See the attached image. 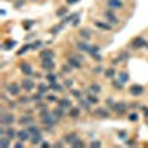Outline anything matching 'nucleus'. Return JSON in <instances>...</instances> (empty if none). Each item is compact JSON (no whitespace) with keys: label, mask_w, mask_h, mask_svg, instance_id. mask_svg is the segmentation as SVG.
<instances>
[{"label":"nucleus","mask_w":148,"mask_h":148,"mask_svg":"<svg viewBox=\"0 0 148 148\" xmlns=\"http://www.w3.org/2000/svg\"><path fill=\"white\" fill-rule=\"evenodd\" d=\"M77 49H79V51H82V52H89L90 51V45L88 43V42H79L77 43Z\"/></svg>","instance_id":"nucleus-22"},{"label":"nucleus","mask_w":148,"mask_h":148,"mask_svg":"<svg viewBox=\"0 0 148 148\" xmlns=\"http://www.w3.org/2000/svg\"><path fill=\"white\" fill-rule=\"evenodd\" d=\"M52 113L55 114V117H56V119H64V117H65L64 108H62V107H59V105H58V108H55V110L52 111Z\"/></svg>","instance_id":"nucleus-23"},{"label":"nucleus","mask_w":148,"mask_h":148,"mask_svg":"<svg viewBox=\"0 0 148 148\" xmlns=\"http://www.w3.org/2000/svg\"><path fill=\"white\" fill-rule=\"evenodd\" d=\"M19 92H21V88H19L16 83H9L6 86V93L10 95V96H18Z\"/></svg>","instance_id":"nucleus-3"},{"label":"nucleus","mask_w":148,"mask_h":148,"mask_svg":"<svg viewBox=\"0 0 148 148\" xmlns=\"http://www.w3.org/2000/svg\"><path fill=\"white\" fill-rule=\"evenodd\" d=\"M70 67H71L70 64H68V65H64V67H62V71H64V73H70V70H71Z\"/></svg>","instance_id":"nucleus-53"},{"label":"nucleus","mask_w":148,"mask_h":148,"mask_svg":"<svg viewBox=\"0 0 148 148\" xmlns=\"http://www.w3.org/2000/svg\"><path fill=\"white\" fill-rule=\"evenodd\" d=\"M142 111L145 113V117L148 119V108H147V107H142Z\"/></svg>","instance_id":"nucleus-59"},{"label":"nucleus","mask_w":148,"mask_h":148,"mask_svg":"<svg viewBox=\"0 0 148 148\" xmlns=\"http://www.w3.org/2000/svg\"><path fill=\"white\" fill-rule=\"evenodd\" d=\"M27 129H28V132H30L31 135H34V133H39V132H42V130H40V127H37L36 125H31V126H27Z\"/></svg>","instance_id":"nucleus-34"},{"label":"nucleus","mask_w":148,"mask_h":148,"mask_svg":"<svg viewBox=\"0 0 148 148\" xmlns=\"http://www.w3.org/2000/svg\"><path fill=\"white\" fill-rule=\"evenodd\" d=\"M42 68L45 71H52L55 68V62L52 59H46V61H42Z\"/></svg>","instance_id":"nucleus-15"},{"label":"nucleus","mask_w":148,"mask_h":148,"mask_svg":"<svg viewBox=\"0 0 148 148\" xmlns=\"http://www.w3.org/2000/svg\"><path fill=\"white\" fill-rule=\"evenodd\" d=\"M144 46H147V42H145L144 37H141V36L135 37V39H132V42H130V47L132 49H141Z\"/></svg>","instance_id":"nucleus-4"},{"label":"nucleus","mask_w":148,"mask_h":148,"mask_svg":"<svg viewBox=\"0 0 148 148\" xmlns=\"http://www.w3.org/2000/svg\"><path fill=\"white\" fill-rule=\"evenodd\" d=\"M90 105H92V104L88 101V98H86V99H80V101H79V107L83 108V110H89Z\"/></svg>","instance_id":"nucleus-29"},{"label":"nucleus","mask_w":148,"mask_h":148,"mask_svg":"<svg viewBox=\"0 0 148 148\" xmlns=\"http://www.w3.org/2000/svg\"><path fill=\"white\" fill-rule=\"evenodd\" d=\"M24 5V2H22V0H16V2H15V8L18 9V8H21Z\"/></svg>","instance_id":"nucleus-52"},{"label":"nucleus","mask_w":148,"mask_h":148,"mask_svg":"<svg viewBox=\"0 0 148 148\" xmlns=\"http://www.w3.org/2000/svg\"><path fill=\"white\" fill-rule=\"evenodd\" d=\"M56 79H58L56 74H52L51 71L46 74V80H47V83H51V84H52V83H56Z\"/></svg>","instance_id":"nucleus-31"},{"label":"nucleus","mask_w":148,"mask_h":148,"mask_svg":"<svg viewBox=\"0 0 148 148\" xmlns=\"http://www.w3.org/2000/svg\"><path fill=\"white\" fill-rule=\"evenodd\" d=\"M101 84H98V83H92L90 86H89V92H92V93H99L101 92Z\"/></svg>","instance_id":"nucleus-28"},{"label":"nucleus","mask_w":148,"mask_h":148,"mask_svg":"<svg viewBox=\"0 0 148 148\" xmlns=\"http://www.w3.org/2000/svg\"><path fill=\"white\" fill-rule=\"evenodd\" d=\"M102 70H104V68H102L101 65H96V67L93 68V73H95V74H99V73H102Z\"/></svg>","instance_id":"nucleus-50"},{"label":"nucleus","mask_w":148,"mask_h":148,"mask_svg":"<svg viewBox=\"0 0 148 148\" xmlns=\"http://www.w3.org/2000/svg\"><path fill=\"white\" fill-rule=\"evenodd\" d=\"M42 42H34V43H31V49H34V51H36V49H40L42 47Z\"/></svg>","instance_id":"nucleus-44"},{"label":"nucleus","mask_w":148,"mask_h":148,"mask_svg":"<svg viewBox=\"0 0 148 148\" xmlns=\"http://www.w3.org/2000/svg\"><path fill=\"white\" fill-rule=\"evenodd\" d=\"M61 30H62V25H56V27H53V28L51 30V33H52V34H56V33L61 31Z\"/></svg>","instance_id":"nucleus-47"},{"label":"nucleus","mask_w":148,"mask_h":148,"mask_svg":"<svg viewBox=\"0 0 148 148\" xmlns=\"http://www.w3.org/2000/svg\"><path fill=\"white\" fill-rule=\"evenodd\" d=\"M119 80H121L123 83H126V82L129 80V74H127L126 71H120V73H119Z\"/></svg>","instance_id":"nucleus-32"},{"label":"nucleus","mask_w":148,"mask_h":148,"mask_svg":"<svg viewBox=\"0 0 148 148\" xmlns=\"http://www.w3.org/2000/svg\"><path fill=\"white\" fill-rule=\"evenodd\" d=\"M0 123H2V125H6V126H12L15 123V116L12 114V113H5V111H2Z\"/></svg>","instance_id":"nucleus-2"},{"label":"nucleus","mask_w":148,"mask_h":148,"mask_svg":"<svg viewBox=\"0 0 148 148\" xmlns=\"http://www.w3.org/2000/svg\"><path fill=\"white\" fill-rule=\"evenodd\" d=\"M77 138H79V136H77L76 133H67L65 136H64V141H65L67 144H73V142L76 141Z\"/></svg>","instance_id":"nucleus-26"},{"label":"nucleus","mask_w":148,"mask_h":148,"mask_svg":"<svg viewBox=\"0 0 148 148\" xmlns=\"http://www.w3.org/2000/svg\"><path fill=\"white\" fill-rule=\"evenodd\" d=\"M113 110L116 111V113H117L119 116H121V114H125V113H126L127 105H126V102H114Z\"/></svg>","instance_id":"nucleus-7"},{"label":"nucleus","mask_w":148,"mask_h":148,"mask_svg":"<svg viewBox=\"0 0 148 148\" xmlns=\"http://www.w3.org/2000/svg\"><path fill=\"white\" fill-rule=\"evenodd\" d=\"M19 68H21V71L25 74V76H34V71H33V68H31V65L30 64H27V62H22L21 65H19Z\"/></svg>","instance_id":"nucleus-14"},{"label":"nucleus","mask_w":148,"mask_h":148,"mask_svg":"<svg viewBox=\"0 0 148 148\" xmlns=\"http://www.w3.org/2000/svg\"><path fill=\"white\" fill-rule=\"evenodd\" d=\"M37 90H39L40 93H43V95H46L49 90H51V86H47L45 83H40V84H37Z\"/></svg>","instance_id":"nucleus-25"},{"label":"nucleus","mask_w":148,"mask_h":148,"mask_svg":"<svg viewBox=\"0 0 148 148\" xmlns=\"http://www.w3.org/2000/svg\"><path fill=\"white\" fill-rule=\"evenodd\" d=\"M51 86V90H55V92H62L64 90V86H61L58 83H52V84H49Z\"/></svg>","instance_id":"nucleus-33"},{"label":"nucleus","mask_w":148,"mask_h":148,"mask_svg":"<svg viewBox=\"0 0 148 148\" xmlns=\"http://www.w3.org/2000/svg\"><path fill=\"white\" fill-rule=\"evenodd\" d=\"M80 107H71L70 108V111H68V116L71 117V119H79L80 117Z\"/></svg>","instance_id":"nucleus-19"},{"label":"nucleus","mask_w":148,"mask_h":148,"mask_svg":"<svg viewBox=\"0 0 148 148\" xmlns=\"http://www.w3.org/2000/svg\"><path fill=\"white\" fill-rule=\"evenodd\" d=\"M80 36H82V39H86V40H89V39H90V33H89V30H82V31H80Z\"/></svg>","instance_id":"nucleus-38"},{"label":"nucleus","mask_w":148,"mask_h":148,"mask_svg":"<svg viewBox=\"0 0 148 148\" xmlns=\"http://www.w3.org/2000/svg\"><path fill=\"white\" fill-rule=\"evenodd\" d=\"M127 119H129V121H138V114L136 113H130L127 116Z\"/></svg>","instance_id":"nucleus-42"},{"label":"nucleus","mask_w":148,"mask_h":148,"mask_svg":"<svg viewBox=\"0 0 148 148\" xmlns=\"http://www.w3.org/2000/svg\"><path fill=\"white\" fill-rule=\"evenodd\" d=\"M89 53H90L92 56H93V55H96V53H99V46H90Z\"/></svg>","instance_id":"nucleus-40"},{"label":"nucleus","mask_w":148,"mask_h":148,"mask_svg":"<svg viewBox=\"0 0 148 148\" xmlns=\"http://www.w3.org/2000/svg\"><path fill=\"white\" fill-rule=\"evenodd\" d=\"M65 14H67V9H65V8H61V9L56 12V15H58V16H64Z\"/></svg>","instance_id":"nucleus-45"},{"label":"nucleus","mask_w":148,"mask_h":148,"mask_svg":"<svg viewBox=\"0 0 148 148\" xmlns=\"http://www.w3.org/2000/svg\"><path fill=\"white\" fill-rule=\"evenodd\" d=\"M95 27H98V28H101V30H113V25H111L110 22H102V21H95Z\"/></svg>","instance_id":"nucleus-17"},{"label":"nucleus","mask_w":148,"mask_h":148,"mask_svg":"<svg viewBox=\"0 0 148 148\" xmlns=\"http://www.w3.org/2000/svg\"><path fill=\"white\" fill-rule=\"evenodd\" d=\"M127 58H129V53H127V52H121L117 59H119V62H121V61H126Z\"/></svg>","instance_id":"nucleus-39"},{"label":"nucleus","mask_w":148,"mask_h":148,"mask_svg":"<svg viewBox=\"0 0 148 148\" xmlns=\"http://www.w3.org/2000/svg\"><path fill=\"white\" fill-rule=\"evenodd\" d=\"M104 16H105L107 22H110L111 25H117V24H119V19H117V16L114 15L113 9H110V10H105V12H104Z\"/></svg>","instance_id":"nucleus-5"},{"label":"nucleus","mask_w":148,"mask_h":148,"mask_svg":"<svg viewBox=\"0 0 148 148\" xmlns=\"http://www.w3.org/2000/svg\"><path fill=\"white\" fill-rule=\"evenodd\" d=\"M10 141L12 139H9L6 135H2L0 136V147H10Z\"/></svg>","instance_id":"nucleus-27"},{"label":"nucleus","mask_w":148,"mask_h":148,"mask_svg":"<svg viewBox=\"0 0 148 148\" xmlns=\"http://www.w3.org/2000/svg\"><path fill=\"white\" fill-rule=\"evenodd\" d=\"M62 145H64L62 142H56V144H55V147H62Z\"/></svg>","instance_id":"nucleus-62"},{"label":"nucleus","mask_w":148,"mask_h":148,"mask_svg":"<svg viewBox=\"0 0 148 148\" xmlns=\"http://www.w3.org/2000/svg\"><path fill=\"white\" fill-rule=\"evenodd\" d=\"M30 101H31V98H27V96L19 98V104H27V102H30Z\"/></svg>","instance_id":"nucleus-46"},{"label":"nucleus","mask_w":148,"mask_h":148,"mask_svg":"<svg viewBox=\"0 0 148 148\" xmlns=\"http://www.w3.org/2000/svg\"><path fill=\"white\" fill-rule=\"evenodd\" d=\"M40 120H42V123H43L45 126H55L58 119L55 117L53 113H49V111H46V113H43V114L40 116Z\"/></svg>","instance_id":"nucleus-1"},{"label":"nucleus","mask_w":148,"mask_h":148,"mask_svg":"<svg viewBox=\"0 0 148 148\" xmlns=\"http://www.w3.org/2000/svg\"><path fill=\"white\" fill-rule=\"evenodd\" d=\"M33 24H34V21H30V22H25V24H24V27H25V28H30V27L33 25Z\"/></svg>","instance_id":"nucleus-56"},{"label":"nucleus","mask_w":148,"mask_h":148,"mask_svg":"<svg viewBox=\"0 0 148 148\" xmlns=\"http://www.w3.org/2000/svg\"><path fill=\"white\" fill-rule=\"evenodd\" d=\"M40 58H42V61L52 59V58H53V52L51 51V49H45V51H42V52H40Z\"/></svg>","instance_id":"nucleus-20"},{"label":"nucleus","mask_w":148,"mask_h":148,"mask_svg":"<svg viewBox=\"0 0 148 148\" xmlns=\"http://www.w3.org/2000/svg\"><path fill=\"white\" fill-rule=\"evenodd\" d=\"M30 49H31V45H25V46H22V47L19 49V51H18V55H19V56H21V55H24L27 51H30Z\"/></svg>","instance_id":"nucleus-37"},{"label":"nucleus","mask_w":148,"mask_h":148,"mask_svg":"<svg viewBox=\"0 0 148 148\" xmlns=\"http://www.w3.org/2000/svg\"><path fill=\"white\" fill-rule=\"evenodd\" d=\"M15 147H16V148H22V147H24V141H19V142H16V144H15Z\"/></svg>","instance_id":"nucleus-58"},{"label":"nucleus","mask_w":148,"mask_h":148,"mask_svg":"<svg viewBox=\"0 0 148 148\" xmlns=\"http://www.w3.org/2000/svg\"><path fill=\"white\" fill-rule=\"evenodd\" d=\"M5 135H6L9 139H14L16 135H18V132H15L14 127H6V129H5Z\"/></svg>","instance_id":"nucleus-24"},{"label":"nucleus","mask_w":148,"mask_h":148,"mask_svg":"<svg viewBox=\"0 0 148 148\" xmlns=\"http://www.w3.org/2000/svg\"><path fill=\"white\" fill-rule=\"evenodd\" d=\"M40 145H42V147H51V144H49V142H46V141H43Z\"/></svg>","instance_id":"nucleus-61"},{"label":"nucleus","mask_w":148,"mask_h":148,"mask_svg":"<svg viewBox=\"0 0 148 148\" xmlns=\"http://www.w3.org/2000/svg\"><path fill=\"white\" fill-rule=\"evenodd\" d=\"M71 92H73V96H74V98H77V99H82L83 93H82L80 90H71Z\"/></svg>","instance_id":"nucleus-43"},{"label":"nucleus","mask_w":148,"mask_h":148,"mask_svg":"<svg viewBox=\"0 0 148 148\" xmlns=\"http://www.w3.org/2000/svg\"><path fill=\"white\" fill-rule=\"evenodd\" d=\"M84 95H86V98H88V101L92 104V105H95V104H98L99 102V99H98V96H96V93H92V92H84Z\"/></svg>","instance_id":"nucleus-18"},{"label":"nucleus","mask_w":148,"mask_h":148,"mask_svg":"<svg viewBox=\"0 0 148 148\" xmlns=\"http://www.w3.org/2000/svg\"><path fill=\"white\" fill-rule=\"evenodd\" d=\"M42 98H43V93H36V95H33L31 96V101H34V102H37V104H39V102H42Z\"/></svg>","instance_id":"nucleus-35"},{"label":"nucleus","mask_w":148,"mask_h":148,"mask_svg":"<svg viewBox=\"0 0 148 148\" xmlns=\"http://www.w3.org/2000/svg\"><path fill=\"white\" fill-rule=\"evenodd\" d=\"M101 145H102V144H101L99 141H92V142H90V147H92V148H95V147H96V148H99Z\"/></svg>","instance_id":"nucleus-48"},{"label":"nucleus","mask_w":148,"mask_h":148,"mask_svg":"<svg viewBox=\"0 0 148 148\" xmlns=\"http://www.w3.org/2000/svg\"><path fill=\"white\" fill-rule=\"evenodd\" d=\"M147 47H148V45H147Z\"/></svg>","instance_id":"nucleus-64"},{"label":"nucleus","mask_w":148,"mask_h":148,"mask_svg":"<svg viewBox=\"0 0 148 148\" xmlns=\"http://www.w3.org/2000/svg\"><path fill=\"white\" fill-rule=\"evenodd\" d=\"M107 6L110 9H113V10L121 9L123 8V2H121V0H107Z\"/></svg>","instance_id":"nucleus-13"},{"label":"nucleus","mask_w":148,"mask_h":148,"mask_svg":"<svg viewBox=\"0 0 148 148\" xmlns=\"http://www.w3.org/2000/svg\"><path fill=\"white\" fill-rule=\"evenodd\" d=\"M73 147H84V142H83V139H80V138H77L76 141H74L73 144H71Z\"/></svg>","instance_id":"nucleus-41"},{"label":"nucleus","mask_w":148,"mask_h":148,"mask_svg":"<svg viewBox=\"0 0 148 148\" xmlns=\"http://www.w3.org/2000/svg\"><path fill=\"white\" fill-rule=\"evenodd\" d=\"M33 2H36V0H33Z\"/></svg>","instance_id":"nucleus-63"},{"label":"nucleus","mask_w":148,"mask_h":148,"mask_svg":"<svg viewBox=\"0 0 148 148\" xmlns=\"http://www.w3.org/2000/svg\"><path fill=\"white\" fill-rule=\"evenodd\" d=\"M47 101H51V102H58V98L53 96V95H47Z\"/></svg>","instance_id":"nucleus-49"},{"label":"nucleus","mask_w":148,"mask_h":148,"mask_svg":"<svg viewBox=\"0 0 148 148\" xmlns=\"http://www.w3.org/2000/svg\"><path fill=\"white\" fill-rule=\"evenodd\" d=\"M119 136L121 139H126V132H119Z\"/></svg>","instance_id":"nucleus-57"},{"label":"nucleus","mask_w":148,"mask_h":148,"mask_svg":"<svg viewBox=\"0 0 148 148\" xmlns=\"http://www.w3.org/2000/svg\"><path fill=\"white\" fill-rule=\"evenodd\" d=\"M92 58H93V59H96V61H102V56H101L99 53H96V55H93Z\"/></svg>","instance_id":"nucleus-54"},{"label":"nucleus","mask_w":148,"mask_h":148,"mask_svg":"<svg viewBox=\"0 0 148 148\" xmlns=\"http://www.w3.org/2000/svg\"><path fill=\"white\" fill-rule=\"evenodd\" d=\"M22 88H24V90L31 92V90L36 88V83H34L31 79H24V80H22Z\"/></svg>","instance_id":"nucleus-11"},{"label":"nucleus","mask_w":148,"mask_h":148,"mask_svg":"<svg viewBox=\"0 0 148 148\" xmlns=\"http://www.w3.org/2000/svg\"><path fill=\"white\" fill-rule=\"evenodd\" d=\"M30 142H31L33 145H40V144L43 142V136H42V132L31 135V139H30Z\"/></svg>","instance_id":"nucleus-16"},{"label":"nucleus","mask_w":148,"mask_h":148,"mask_svg":"<svg viewBox=\"0 0 148 148\" xmlns=\"http://www.w3.org/2000/svg\"><path fill=\"white\" fill-rule=\"evenodd\" d=\"M129 92H130V95H133V96H141V95H144L145 88H144L142 84H132L130 88H129Z\"/></svg>","instance_id":"nucleus-6"},{"label":"nucleus","mask_w":148,"mask_h":148,"mask_svg":"<svg viewBox=\"0 0 148 148\" xmlns=\"http://www.w3.org/2000/svg\"><path fill=\"white\" fill-rule=\"evenodd\" d=\"M58 105L59 107H62V108H71L73 105H71V101L68 99V98H61V99H58Z\"/></svg>","instance_id":"nucleus-21"},{"label":"nucleus","mask_w":148,"mask_h":148,"mask_svg":"<svg viewBox=\"0 0 148 148\" xmlns=\"http://www.w3.org/2000/svg\"><path fill=\"white\" fill-rule=\"evenodd\" d=\"M77 2H79V0H67L68 5H74V3H77Z\"/></svg>","instance_id":"nucleus-60"},{"label":"nucleus","mask_w":148,"mask_h":148,"mask_svg":"<svg viewBox=\"0 0 148 148\" xmlns=\"http://www.w3.org/2000/svg\"><path fill=\"white\" fill-rule=\"evenodd\" d=\"M104 74H105V77H107V79L113 80V79H114V76H116V70H114V68H108V70H105V71H104Z\"/></svg>","instance_id":"nucleus-30"},{"label":"nucleus","mask_w":148,"mask_h":148,"mask_svg":"<svg viewBox=\"0 0 148 148\" xmlns=\"http://www.w3.org/2000/svg\"><path fill=\"white\" fill-rule=\"evenodd\" d=\"M111 82H113V86H114V88L116 89H123V84H125V83H123L121 80H111Z\"/></svg>","instance_id":"nucleus-36"},{"label":"nucleus","mask_w":148,"mask_h":148,"mask_svg":"<svg viewBox=\"0 0 148 148\" xmlns=\"http://www.w3.org/2000/svg\"><path fill=\"white\" fill-rule=\"evenodd\" d=\"M73 84H74V82H73V80H70V79H68V80H65V83H64L65 88H71Z\"/></svg>","instance_id":"nucleus-51"},{"label":"nucleus","mask_w":148,"mask_h":148,"mask_svg":"<svg viewBox=\"0 0 148 148\" xmlns=\"http://www.w3.org/2000/svg\"><path fill=\"white\" fill-rule=\"evenodd\" d=\"M68 64L71 65V68L79 70V68L82 67V59H79V56H77V55H73V56H70V58H68Z\"/></svg>","instance_id":"nucleus-9"},{"label":"nucleus","mask_w":148,"mask_h":148,"mask_svg":"<svg viewBox=\"0 0 148 148\" xmlns=\"http://www.w3.org/2000/svg\"><path fill=\"white\" fill-rule=\"evenodd\" d=\"M18 123H19L21 126H24V127H25V126H31V125H34V119L31 116H22L18 120Z\"/></svg>","instance_id":"nucleus-10"},{"label":"nucleus","mask_w":148,"mask_h":148,"mask_svg":"<svg viewBox=\"0 0 148 148\" xmlns=\"http://www.w3.org/2000/svg\"><path fill=\"white\" fill-rule=\"evenodd\" d=\"M15 46V42H9L8 46H5V49H10V47H14Z\"/></svg>","instance_id":"nucleus-55"},{"label":"nucleus","mask_w":148,"mask_h":148,"mask_svg":"<svg viewBox=\"0 0 148 148\" xmlns=\"http://www.w3.org/2000/svg\"><path fill=\"white\" fill-rule=\"evenodd\" d=\"M16 138L19 139V141H30L31 139V133L28 132V129L25 127V129H21V130H18V135H16Z\"/></svg>","instance_id":"nucleus-8"},{"label":"nucleus","mask_w":148,"mask_h":148,"mask_svg":"<svg viewBox=\"0 0 148 148\" xmlns=\"http://www.w3.org/2000/svg\"><path fill=\"white\" fill-rule=\"evenodd\" d=\"M93 116L101 117V119H105V117H110V111H108L107 108H95V110H93Z\"/></svg>","instance_id":"nucleus-12"}]
</instances>
